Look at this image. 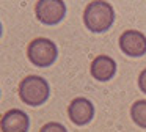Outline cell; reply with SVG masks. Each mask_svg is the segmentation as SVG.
Returning <instances> with one entry per match:
<instances>
[{
    "label": "cell",
    "instance_id": "obj_1",
    "mask_svg": "<svg viewBox=\"0 0 146 132\" xmlns=\"http://www.w3.org/2000/svg\"><path fill=\"white\" fill-rule=\"evenodd\" d=\"M115 21V11L108 2L94 0L86 5L83 11V24L90 31L104 33L111 27Z\"/></svg>",
    "mask_w": 146,
    "mask_h": 132
},
{
    "label": "cell",
    "instance_id": "obj_2",
    "mask_svg": "<svg viewBox=\"0 0 146 132\" xmlns=\"http://www.w3.org/2000/svg\"><path fill=\"white\" fill-rule=\"evenodd\" d=\"M19 97L30 107H39L49 97V83L41 75H27L19 83Z\"/></svg>",
    "mask_w": 146,
    "mask_h": 132
},
{
    "label": "cell",
    "instance_id": "obj_3",
    "mask_svg": "<svg viewBox=\"0 0 146 132\" xmlns=\"http://www.w3.org/2000/svg\"><path fill=\"white\" fill-rule=\"evenodd\" d=\"M58 50L54 41L47 38H35L27 47V57L38 68H47L57 60Z\"/></svg>",
    "mask_w": 146,
    "mask_h": 132
},
{
    "label": "cell",
    "instance_id": "obj_4",
    "mask_svg": "<svg viewBox=\"0 0 146 132\" xmlns=\"http://www.w3.org/2000/svg\"><path fill=\"white\" fill-rule=\"evenodd\" d=\"M35 14L42 24L55 25L66 14V3L61 0H39L35 5Z\"/></svg>",
    "mask_w": 146,
    "mask_h": 132
},
{
    "label": "cell",
    "instance_id": "obj_5",
    "mask_svg": "<svg viewBox=\"0 0 146 132\" xmlns=\"http://www.w3.org/2000/svg\"><path fill=\"white\" fill-rule=\"evenodd\" d=\"M119 49L127 57H143L146 53V36L138 30H126L119 36Z\"/></svg>",
    "mask_w": 146,
    "mask_h": 132
},
{
    "label": "cell",
    "instance_id": "obj_6",
    "mask_svg": "<svg viewBox=\"0 0 146 132\" xmlns=\"http://www.w3.org/2000/svg\"><path fill=\"white\" fill-rule=\"evenodd\" d=\"M68 115L74 124H88L94 116V105L86 97H76L71 101L69 107H68Z\"/></svg>",
    "mask_w": 146,
    "mask_h": 132
},
{
    "label": "cell",
    "instance_id": "obj_7",
    "mask_svg": "<svg viewBox=\"0 0 146 132\" xmlns=\"http://www.w3.org/2000/svg\"><path fill=\"white\" fill-rule=\"evenodd\" d=\"M30 118L19 109H11L2 116V132H29Z\"/></svg>",
    "mask_w": 146,
    "mask_h": 132
},
{
    "label": "cell",
    "instance_id": "obj_8",
    "mask_svg": "<svg viewBox=\"0 0 146 132\" xmlns=\"http://www.w3.org/2000/svg\"><path fill=\"white\" fill-rule=\"evenodd\" d=\"M90 72L98 82H107L116 74V63L111 57L99 55L91 61Z\"/></svg>",
    "mask_w": 146,
    "mask_h": 132
},
{
    "label": "cell",
    "instance_id": "obj_9",
    "mask_svg": "<svg viewBox=\"0 0 146 132\" xmlns=\"http://www.w3.org/2000/svg\"><path fill=\"white\" fill-rule=\"evenodd\" d=\"M130 116H132L133 123L140 127L146 129V101H137L133 105L130 107Z\"/></svg>",
    "mask_w": 146,
    "mask_h": 132
},
{
    "label": "cell",
    "instance_id": "obj_10",
    "mask_svg": "<svg viewBox=\"0 0 146 132\" xmlns=\"http://www.w3.org/2000/svg\"><path fill=\"white\" fill-rule=\"evenodd\" d=\"M39 132H68V131L60 123H47V124L42 126Z\"/></svg>",
    "mask_w": 146,
    "mask_h": 132
},
{
    "label": "cell",
    "instance_id": "obj_11",
    "mask_svg": "<svg viewBox=\"0 0 146 132\" xmlns=\"http://www.w3.org/2000/svg\"><path fill=\"white\" fill-rule=\"evenodd\" d=\"M138 87H140V90L146 94V69H143L138 75Z\"/></svg>",
    "mask_w": 146,
    "mask_h": 132
}]
</instances>
